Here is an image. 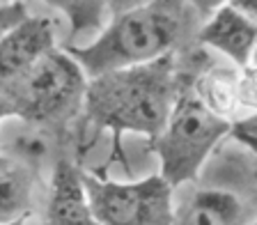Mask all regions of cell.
<instances>
[{"mask_svg": "<svg viewBox=\"0 0 257 225\" xmlns=\"http://www.w3.org/2000/svg\"><path fill=\"white\" fill-rule=\"evenodd\" d=\"M179 92L175 53L150 64L119 69L87 80L83 118L94 131L112 134V154L122 159V136L143 134L154 143L168 124ZM147 143V145H150Z\"/></svg>", "mask_w": 257, "mask_h": 225, "instance_id": "cell-1", "label": "cell"}, {"mask_svg": "<svg viewBox=\"0 0 257 225\" xmlns=\"http://www.w3.org/2000/svg\"><path fill=\"white\" fill-rule=\"evenodd\" d=\"M110 21L85 46H60L78 62L87 80L119 69L150 64L175 53L195 23V3H110Z\"/></svg>", "mask_w": 257, "mask_h": 225, "instance_id": "cell-2", "label": "cell"}, {"mask_svg": "<svg viewBox=\"0 0 257 225\" xmlns=\"http://www.w3.org/2000/svg\"><path fill=\"white\" fill-rule=\"evenodd\" d=\"M234 122L209 113L193 90V71H179V92L163 134L147 145L161 161L159 175L172 188L195 182L216 145L232 134Z\"/></svg>", "mask_w": 257, "mask_h": 225, "instance_id": "cell-3", "label": "cell"}, {"mask_svg": "<svg viewBox=\"0 0 257 225\" xmlns=\"http://www.w3.org/2000/svg\"><path fill=\"white\" fill-rule=\"evenodd\" d=\"M87 76L71 55L53 48L28 71L0 87L16 118L42 127H60L83 113Z\"/></svg>", "mask_w": 257, "mask_h": 225, "instance_id": "cell-4", "label": "cell"}, {"mask_svg": "<svg viewBox=\"0 0 257 225\" xmlns=\"http://www.w3.org/2000/svg\"><path fill=\"white\" fill-rule=\"evenodd\" d=\"M80 182L99 225H172L175 220V188L161 175L122 184L80 170Z\"/></svg>", "mask_w": 257, "mask_h": 225, "instance_id": "cell-5", "label": "cell"}, {"mask_svg": "<svg viewBox=\"0 0 257 225\" xmlns=\"http://www.w3.org/2000/svg\"><path fill=\"white\" fill-rule=\"evenodd\" d=\"M195 42L223 53L236 69H246L257 46V23L241 14L232 3H225L200 26Z\"/></svg>", "mask_w": 257, "mask_h": 225, "instance_id": "cell-6", "label": "cell"}, {"mask_svg": "<svg viewBox=\"0 0 257 225\" xmlns=\"http://www.w3.org/2000/svg\"><path fill=\"white\" fill-rule=\"evenodd\" d=\"M53 48H58L53 19L28 16L0 39V87L28 71Z\"/></svg>", "mask_w": 257, "mask_h": 225, "instance_id": "cell-7", "label": "cell"}, {"mask_svg": "<svg viewBox=\"0 0 257 225\" xmlns=\"http://www.w3.org/2000/svg\"><path fill=\"white\" fill-rule=\"evenodd\" d=\"M252 200L225 188H198L175 209L172 225H250Z\"/></svg>", "mask_w": 257, "mask_h": 225, "instance_id": "cell-8", "label": "cell"}, {"mask_svg": "<svg viewBox=\"0 0 257 225\" xmlns=\"http://www.w3.org/2000/svg\"><path fill=\"white\" fill-rule=\"evenodd\" d=\"M42 225H99L87 204L80 170L67 159L58 161L53 170L51 195Z\"/></svg>", "mask_w": 257, "mask_h": 225, "instance_id": "cell-9", "label": "cell"}, {"mask_svg": "<svg viewBox=\"0 0 257 225\" xmlns=\"http://www.w3.org/2000/svg\"><path fill=\"white\" fill-rule=\"evenodd\" d=\"M193 90L202 106L216 118L236 122L239 110V69L234 64L207 62L193 71Z\"/></svg>", "mask_w": 257, "mask_h": 225, "instance_id": "cell-10", "label": "cell"}, {"mask_svg": "<svg viewBox=\"0 0 257 225\" xmlns=\"http://www.w3.org/2000/svg\"><path fill=\"white\" fill-rule=\"evenodd\" d=\"M32 204V175L23 166L14 163L0 175V223H12L30 216Z\"/></svg>", "mask_w": 257, "mask_h": 225, "instance_id": "cell-11", "label": "cell"}, {"mask_svg": "<svg viewBox=\"0 0 257 225\" xmlns=\"http://www.w3.org/2000/svg\"><path fill=\"white\" fill-rule=\"evenodd\" d=\"M51 5L69 16L71 32L62 46H71L74 39L83 32L99 30L101 35L103 28L108 26V14H112L110 3H51Z\"/></svg>", "mask_w": 257, "mask_h": 225, "instance_id": "cell-12", "label": "cell"}, {"mask_svg": "<svg viewBox=\"0 0 257 225\" xmlns=\"http://www.w3.org/2000/svg\"><path fill=\"white\" fill-rule=\"evenodd\" d=\"M239 108L255 110L257 115V69H239Z\"/></svg>", "mask_w": 257, "mask_h": 225, "instance_id": "cell-13", "label": "cell"}, {"mask_svg": "<svg viewBox=\"0 0 257 225\" xmlns=\"http://www.w3.org/2000/svg\"><path fill=\"white\" fill-rule=\"evenodd\" d=\"M28 7L26 3H3L0 5V39L5 37L10 30H14L19 23L28 19Z\"/></svg>", "mask_w": 257, "mask_h": 225, "instance_id": "cell-14", "label": "cell"}, {"mask_svg": "<svg viewBox=\"0 0 257 225\" xmlns=\"http://www.w3.org/2000/svg\"><path fill=\"white\" fill-rule=\"evenodd\" d=\"M230 136L234 140H239V143L257 140V115H250V118H246V120H236Z\"/></svg>", "mask_w": 257, "mask_h": 225, "instance_id": "cell-15", "label": "cell"}, {"mask_svg": "<svg viewBox=\"0 0 257 225\" xmlns=\"http://www.w3.org/2000/svg\"><path fill=\"white\" fill-rule=\"evenodd\" d=\"M232 5H234L241 14H246L250 21L257 23V0H234Z\"/></svg>", "mask_w": 257, "mask_h": 225, "instance_id": "cell-16", "label": "cell"}, {"mask_svg": "<svg viewBox=\"0 0 257 225\" xmlns=\"http://www.w3.org/2000/svg\"><path fill=\"white\" fill-rule=\"evenodd\" d=\"M5 118H14V108H12L10 103H7L5 99L0 96V122H3Z\"/></svg>", "mask_w": 257, "mask_h": 225, "instance_id": "cell-17", "label": "cell"}, {"mask_svg": "<svg viewBox=\"0 0 257 225\" xmlns=\"http://www.w3.org/2000/svg\"><path fill=\"white\" fill-rule=\"evenodd\" d=\"M14 166V161L12 159H7V156H0V175H5L10 168Z\"/></svg>", "mask_w": 257, "mask_h": 225, "instance_id": "cell-18", "label": "cell"}, {"mask_svg": "<svg viewBox=\"0 0 257 225\" xmlns=\"http://www.w3.org/2000/svg\"><path fill=\"white\" fill-rule=\"evenodd\" d=\"M241 145H246L248 150H250V154L255 156V168H257V140H246V143H241Z\"/></svg>", "mask_w": 257, "mask_h": 225, "instance_id": "cell-19", "label": "cell"}, {"mask_svg": "<svg viewBox=\"0 0 257 225\" xmlns=\"http://www.w3.org/2000/svg\"><path fill=\"white\" fill-rule=\"evenodd\" d=\"M250 200H252V204L257 207V168H255V186H252V191H250Z\"/></svg>", "mask_w": 257, "mask_h": 225, "instance_id": "cell-20", "label": "cell"}, {"mask_svg": "<svg viewBox=\"0 0 257 225\" xmlns=\"http://www.w3.org/2000/svg\"><path fill=\"white\" fill-rule=\"evenodd\" d=\"M28 218H30V216H23V218H19V220H12V223H0V225H26Z\"/></svg>", "mask_w": 257, "mask_h": 225, "instance_id": "cell-21", "label": "cell"}, {"mask_svg": "<svg viewBox=\"0 0 257 225\" xmlns=\"http://www.w3.org/2000/svg\"><path fill=\"white\" fill-rule=\"evenodd\" d=\"M250 67H255V69H257V46H255V51H252V60H250Z\"/></svg>", "mask_w": 257, "mask_h": 225, "instance_id": "cell-22", "label": "cell"}, {"mask_svg": "<svg viewBox=\"0 0 257 225\" xmlns=\"http://www.w3.org/2000/svg\"><path fill=\"white\" fill-rule=\"evenodd\" d=\"M250 225H257V216H255V218H252V220H250Z\"/></svg>", "mask_w": 257, "mask_h": 225, "instance_id": "cell-23", "label": "cell"}]
</instances>
